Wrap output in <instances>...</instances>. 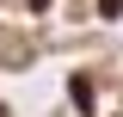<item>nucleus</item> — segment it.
<instances>
[{
	"instance_id": "1",
	"label": "nucleus",
	"mask_w": 123,
	"mask_h": 117,
	"mask_svg": "<svg viewBox=\"0 0 123 117\" xmlns=\"http://www.w3.org/2000/svg\"><path fill=\"white\" fill-rule=\"evenodd\" d=\"M31 56H37V43L25 31H0V62L6 68H31Z\"/></svg>"
},
{
	"instance_id": "2",
	"label": "nucleus",
	"mask_w": 123,
	"mask_h": 117,
	"mask_svg": "<svg viewBox=\"0 0 123 117\" xmlns=\"http://www.w3.org/2000/svg\"><path fill=\"white\" fill-rule=\"evenodd\" d=\"M98 13H105V19H117V13H123V6H117V0H98Z\"/></svg>"
}]
</instances>
